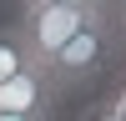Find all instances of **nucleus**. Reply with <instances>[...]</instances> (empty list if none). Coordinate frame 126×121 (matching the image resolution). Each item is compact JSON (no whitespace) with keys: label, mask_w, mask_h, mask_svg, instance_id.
I'll return each mask as SVG.
<instances>
[{"label":"nucleus","mask_w":126,"mask_h":121,"mask_svg":"<svg viewBox=\"0 0 126 121\" xmlns=\"http://www.w3.org/2000/svg\"><path fill=\"white\" fill-rule=\"evenodd\" d=\"M106 20H111V30H116V40L126 50V0H121V5H106Z\"/></svg>","instance_id":"obj_5"},{"label":"nucleus","mask_w":126,"mask_h":121,"mask_svg":"<svg viewBox=\"0 0 126 121\" xmlns=\"http://www.w3.org/2000/svg\"><path fill=\"white\" fill-rule=\"evenodd\" d=\"M25 71H35V60H30L20 30H15V25H0V86L15 81V76H25Z\"/></svg>","instance_id":"obj_4"},{"label":"nucleus","mask_w":126,"mask_h":121,"mask_svg":"<svg viewBox=\"0 0 126 121\" xmlns=\"http://www.w3.org/2000/svg\"><path fill=\"white\" fill-rule=\"evenodd\" d=\"M116 56H121V40H116V30H111V20H106V5H101V15L91 20L81 35H71L66 45H61V56L46 66V76H50L56 91L61 86H81V81H96Z\"/></svg>","instance_id":"obj_2"},{"label":"nucleus","mask_w":126,"mask_h":121,"mask_svg":"<svg viewBox=\"0 0 126 121\" xmlns=\"http://www.w3.org/2000/svg\"><path fill=\"white\" fill-rule=\"evenodd\" d=\"M96 15H101V0H30V5L20 10L15 30H20V40H25L35 71H46L50 60L61 56V45H66L71 35H81Z\"/></svg>","instance_id":"obj_1"},{"label":"nucleus","mask_w":126,"mask_h":121,"mask_svg":"<svg viewBox=\"0 0 126 121\" xmlns=\"http://www.w3.org/2000/svg\"><path fill=\"white\" fill-rule=\"evenodd\" d=\"M50 111H56V86H50L46 71H25V76H15V81L0 86V116L50 121Z\"/></svg>","instance_id":"obj_3"},{"label":"nucleus","mask_w":126,"mask_h":121,"mask_svg":"<svg viewBox=\"0 0 126 121\" xmlns=\"http://www.w3.org/2000/svg\"><path fill=\"white\" fill-rule=\"evenodd\" d=\"M81 121H126V116H121V111H116V106L106 101V106H96V111H86Z\"/></svg>","instance_id":"obj_6"},{"label":"nucleus","mask_w":126,"mask_h":121,"mask_svg":"<svg viewBox=\"0 0 126 121\" xmlns=\"http://www.w3.org/2000/svg\"><path fill=\"white\" fill-rule=\"evenodd\" d=\"M0 121H35V116H0Z\"/></svg>","instance_id":"obj_7"}]
</instances>
